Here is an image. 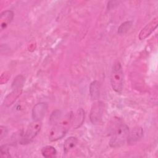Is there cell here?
Returning <instances> with one entry per match:
<instances>
[{"instance_id": "1", "label": "cell", "mask_w": 158, "mask_h": 158, "mask_svg": "<svg viewBox=\"0 0 158 158\" xmlns=\"http://www.w3.org/2000/svg\"><path fill=\"white\" fill-rule=\"evenodd\" d=\"M72 117V114L71 113L68 114L60 121L59 120V122L54 125L49 135V139L51 141L60 139L66 135L71 124Z\"/></svg>"}, {"instance_id": "2", "label": "cell", "mask_w": 158, "mask_h": 158, "mask_svg": "<svg viewBox=\"0 0 158 158\" xmlns=\"http://www.w3.org/2000/svg\"><path fill=\"white\" fill-rule=\"evenodd\" d=\"M129 129L127 125L120 123L114 129L109 141V145L112 148L120 147L124 144L127 139Z\"/></svg>"}, {"instance_id": "3", "label": "cell", "mask_w": 158, "mask_h": 158, "mask_svg": "<svg viewBox=\"0 0 158 158\" xmlns=\"http://www.w3.org/2000/svg\"><path fill=\"white\" fill-rule=\"evenodd\" d=\"M110 84L112 89L117 93H121L123 87V73L119 61H116L112 67L110 75Z\"/></svg>"}, {"instance_id": "4", "label": "cell", "mask_w": 158, "mask_h": 158, "mask_svg": "<svg viewBox=\"0 0 158 158\" xmlns=\"http://www.w3.org/2000/svg\"><path fill=\"white\" fill-rule=\"evenodd\" d=\"M41 127V121L33 120V122H31L28 127L25 133L20 141V143L22 144H27L30 143L40 131Z\"/></svg>"}, {"instance_id": "5", "label": "cell", "mask_w": 158, "mask_h": 158, "mask_svg": "<svg viewBox=\"0 0 158 158\" xmlns=\"http://www.w3.org/2000/svg\"><path fill=\"white\" fill-rule=\"evenodd\" d=\"M104 110V104L101 101H97L93 103L89 114L91 122L93 125H98L100 123Z\"/></svg>"}, {"instance_id": "6", "label": "cell", "mask_w": 158, "mask_h": 158, "mask_svg": "<svg viewBox=\"0 0 158 158\" xmlns=\"http://www.w3.org/2000/svg\"><path fill=\"white\" fill-rule=\"evenodd\" d=\"M48 106L46 102H39L32 109V118L35 121H41L45 116Z\"/></svg>"}, {"instance_id": "7", "label": "cell", "mask_w": 158, "mask_h": 158, "mask_svg": "<svg viewBox=\"0 0 158 158\" xmlns=\"http://www.w3.org/2000/svg\"><path fill=\"white\" fill-rule=\"evenodd\" d=\"M158 25V18L156 17L152 20L149 23H148L139 32V39L140 40H143L148 38L157 27Z\"/></svg>"}, {"instance_id": "8", "label": "cell", "mask_w": 158, "mask_h": 158, "mask_svg": "<svg viewBox=\"0 0 158 158\" xmlns=\"http://www.w3.org/2000/svg\"><path fill=\"white\" fill-rule=\"evenodd\" d=\"M85 120V111L82 108L78 109L72 114L71 125L73 128L77 129L80 127Z\"/></svg>"}, {"instance_id": "9", "label": "cell", "mask_w": 158, "mask_h": 158, "mask_svg": "<svg viewBox=\"0 0 158 158\" xmlns=\"http://www.w3.org/2000/svg\"><path fill=\"white\" fill-rule=\"evenodd\" d=\"M143 135V130L140 127H134L130 132H129L127 141L128 144H133L139 140Z\"/></svg>"}, {"instance_id": "10", "label": "cell", "mask_w": 158, "mask_h": 158, "mask_svg": "<svg viewBox=\"0 0 158 158\" xmlns=\"http://www.w3.org/2000/svg\"><path fill=\"white\" fill-rule=\"evenodd\" d=\"M22 92V88H14L13 90L5 98L4 105L6 107H9L12 105L15 100L20 96Z\"/></svg>"}, {"instance_id": "11", "label": "cell", "mask_w": 158, "mask_h": 158, "mask_svg": "<svg viewBox=\"0 0 158 158\" xmlns=\"http://www.w3.org/2000/svg\"><path fill=\"white\" fill-rule=\"evenodd\" d=\"M14 17V13L12 10H7L2 12L0 15L1 29L6 28L12 22Z\"/></svg>"}, {"instance_id": "12", "label": "cell", "mask_w": 158, "mask_h": 158, "mask_svg": "<svg viewBox=\"0 0 158 158\" xmlns=\"http://www.w3.org/2000/svg\"><path fill=\"white\" fill-rule=\"evenodd\" d=\"M99 83L95 80L89 85V94L92 100H97L99 98Z\"/></svg>"}, {"instance_id": "13", "label": "cell", "mask_w": 158, "mask_h": 158, "mask_svg": "<svg viewBox=\"0 0 158 158\" xmlns=\"http://www.w3.org/2000/svg\"><path fill=\"white\" fill-rule=\"evenodd\" d=\"M78 143V139L75 136H70L67 138L64 144V152L65 153H67L72 149H73L77 145Z\"/></svg>"}, {"instance_id": "14", "label": "cell", "mask_w": 158, "mask_h": 158, "mask_svg": "<svg viewBox=\"0 0 158 158\" xmlns=\"http://www.w3.org/2000/svg\"><path fill=\"white\" fill-rule=\"evenodd\" d=\"M43 156L47 158L54 157L57 153L56 149L52 146H46L41 149Z\"/></svg>"}, {"instance_id": "15", "label": "cell", "mask_w": 158, "mask_h": 158, "mask_svg": "<svg viewBox=\"0 0 158 158\" xmlns=\"http://www.w3.org/2000/svg\"><path fill=\"white\" fill-rule=\"evenodd\" d=\"M62 118V112L59 110H56L52 112L50 117V123L52 125L57 123Z\"/></svg>"}, {"instance_id": "16", "label": "cell", "mask_w": 158, "mask_h": 158, "mask_svg": "<svg viewBox=\"0 0 158 158\" xmlns=\"http://www.w3.org/2000/svg\"><path fill=\"white\" fill-rule=\"evenodd\" d=\"M131 25L132 22L131 21H127L122 23L118 28V33L122 35L127 33L130 29Z\"/></svg>"}, {"instance_id": "17", "label": "cell", "mask_w": 158, "mask_h": 158, "mask_svg": "<svg viewBox=\"0 0 158 158\" xmlns=\"http://www.w3.org/2000/svg\"><path fill=\"white\" fill-rule=\"evenodd\" d=\"M24 78L22 75L17 76L15 80H14V82L12 83V88H22L23 83H24Z\"/></svg>"}, {"instance_id": "18", "label": "cell", "mask_w": 158, "mask_h": 158, "mask_svg": "<svg viewBox=\"0 0 158 158\" xmlns=\"http://www.w3.org/2000/svg\"><path fill=\"white\" fill-rule=\"evenodd\" d=\"M1 150V157H10L9 148L6 145H2L0 148Z\"/></svg>"}, {"instance_id": "19", "label": "cell", "mask_w": 158, "mask_h": 158, "mask_svg": "<svg viewBox=\"0 0 158 158\" xmlns=\"http://www.w3.org/2000/svg\"><path fill=\"white\" fill-rule=\"evenodd\" d=\"M10 77V73L9 72H3L0 77V83L1 85L6 83Z\"/></svg>"}, {"instance_id": "20", "label": "cell", "mask_w": 158, "mask_h": 158, "mask_svg": "<svg viewBox=\"0 0 158 158\" xmlns=\"http://www.w3.org/2000/svg\"><path fill=\"white\" fill-rule=\"evenodd\" d=\"M7 134V129L4 126L1 125L0 127V139L2 140Z\"/></svg>"}]
</instances>
